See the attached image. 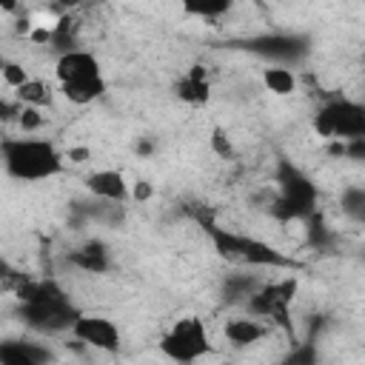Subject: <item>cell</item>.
Listing matches in <instances>:
<instances>
[{
	"instance_id": "8fae6325",
	"label": "cell",
	"mask_w": 365,
	"mask_h": 365,
	"mask_svg": "<svg viewBox=\"0 0 365 365\" xmlns=\"http://www.w3.org/2000/svg\"><path fill=\"white\" fill-rule=\"evenodd\" d=\"M51 86L40 77H31L29 83H23L17 91H11V97L23 106V108H46L51 103Z\"/></svg>"
},
{
	"instance_id": "52a82bcc",
	"label": "cell",
	"mask_w": 365,
	"mask_h": 365,
	"mask_svg": "<svg viewBox=\"0 0 365 365\" xmlns=\"http://www.w3.org/2000/svg\"><path fill=\"white\" fill-rule=\"evenodd\" d=\"M222 334L231 342V348L251 351V348H257L259 342L268 339L271 325L262 322V319H257V317H251V314H242V317H228L225 325H222Z\"/></svg>"
},
{
	"instance_id": "6da1fadb",
	"label": "cell",
	"mask_w": 365,
	"mask_h": 365,
	"mask_svg": "<svg viewBox=\"0 0 365 365\" xmlns=\"http://www.w3.org/2000/svg\"><path fill=\"white\" fill-rule=\"evenodd\" d=\"M3 165L6 174L20 182H40L63 174L66 154L46 137H6L3 140Z\"/></svg>"
},
{
	"instance_id": "9c48e42d",
	"label": "cell",
	"mask_w": 365,
	"mask_h": 365,
	"mask_svg": "<svg viewBox=\"0 0 365 365\" xmlns=\"http://www.w3.org/2000/svg\"><path fill=\"white\" fill-rule=\"evenodd\" d=\"M86 185H88V191H91L97 200L111 202V205L125 202L128 194H131L125 177H123L120 171H114V168H97V171H91V174L86 177Z\"/></svg>"
},
{
	"instance_id": "7a4b0ae2",
	"label": "cell",
	"mask_w": 365,
	"mask_h": 365,
	"mask_svg": "<svg viewBox=\"0 0 365 365\" xmlns=\"http://www.w3.org/2000/svg\"><path fill=\"white\" fill-rule=\"evenodd\" d=\"M54 77L60 94L74 106H88L106 94V77L91 51L74 48L60 54L54 63Z\"/></svg>"
},
{
	"instance_id": "4fadbf2b",
	"label": "cell",
	"mask_w": 365,
	"mask_h": 365,
	"mask_svg": "<svg viewBox=\"0 0 365 365\" xmlns=\"http://www.w3.org/2000/svg\"><path fill=\"white\" fill-rule=\"evenodd\" d=\"M177 91H180V97H182L185 103H191V106L205 103V100H208V80H205V71H202V68L188 71V74L180 80Z\"/></svg>"
},
{
	"instance_id": "ffe728a7",
	"label": "cell",
	"mask_w": 365,
	"mask_h": 365,
	"mask_svg": "<svg viewBox=\"0 0 365 365\" xmlns=\"http://www.w3.org/2000/svg\"><path fill=\"white\" fill-rule=\"evenodd\" d=\"M348 160H356V163H365V140H351L345 143V154Z\"/></svg>"
},
{
	"instance_id": "277c9868",
	"label": "cell",
	"mask_w": 365,
	"mask_h": 365,
	"mask_svg": "<svg viewBox=\"0 0 365 365\" xmlns=\"http://www.w3.org/2000/svg\"><path fill=\"white\" fill-rule=\"evenodd\" d=\"M160 351L165 359L177 365H194L202 356L211 354V336L208 328L200 317H180L163 336H160Z\"/></svg>"
},
{
	"instance_id": "2e32d148",
	"label": "cell",
	"mask_w": 365,
	"mask_h": 365,
	"mask_svg": "<svg viewBox=\"0 0 365 365\" xmlns=\"http://www.w3.org/2000/svg\"><path fill=\"white\" fill-rule=\"evenodd\" d=\"M43 123H46V111L43 108H20V114H17V128L26 137H34L43 128Z\"/></svg>"
},
{
	"instance_id": "8992f818",
	"label": "cell",
	"mask_w": 365,
	"mask_h": 365,
	"mask_svg": "<svg viewBox=\"0 0 365 365\" xmlns=\"http://www.w3.org/2000/svg\"><path fill=\"white\" fill-rule=\"evenodd\" d=\"M248 48L265 60H271V66H288L294 60L302 57L305 46L299 37L294 34H282V31H268V34H257L248 40Z\"/></svg>"
},
{
	"instance_id": "7c38bea8",
	"label": "cell",
	"mask_w": 365,
	"mask_h": 365,
	"mask_svg": "<svg viewBox=\"0 0 365 365\" xmlns=\"http://www.w3.org/2000/svg\"><path fill=\"white\" fill-rule=\"evenodd\" d=\"M262 86L277 97H288L297 91V74L288 66H265L262 68Z\"/></svg>"
},
{
	"instance_id": "e0dca14e",
	"label": "cell",
	"mask_w": 365,
	"mask_h": 365,
	"mask_svg": "<svg viewBox=\"0 0 365 365\" xmlns=\"http://www.w3.org/2000/svg\"><path fill=\"white\" fill-rule=\"evenodd\" d=\"M0 71H3V83H6V88H9V91H17L23 83H29V80H31V77H29V71L23 68V63H14V60H6Z\"/></svg>"
},
{
	"instance_id": "ac0fdd59",
	"label": "cell",
	"mask_w": 365,
	"mask_h": 365,
	"mask_svg": "<svg viewBox=\"0 0 365 365\" xmlns=\"http://www.w3.org/2000/svg\"><path fill=\"white\" fill-rule=\"evenodd\" d=\"M185 11L188 14H197V17H205V20H217V17L228 14L231 6L228 3H188Z\"/></svg>"
},
{
	"instance_id": "7402d4cb",
	"label": "cell",
	"mask_w": 365,
	"mask_h": 365,
	"mask_svg": "<svg viewBox=\"0 0 365 365\" xmlns=\"http://www.w3.org/2000/svg\"><path fill=\"white\" fill-rule=\"evenodd\" d=\"M362 60H365V54H362Z\"/></svg>"
},
{
	"instance_id": "5bb4252c",
	"label": "cell",
	"mask_w": 365,
	"mask_h": 365,
	"mask_svg": "<svg viewBox=\"0 0 365 365\" xmlns=\"http://www.w3.org/2000/svg\"><path fill=\"white\" fill-rule=\"evenodd\" d=\"M277 365H319V351L314 339H297L279 359Z\"/></svg>"
},
{
	"instance_id": "5b68a950",
	"label": "cell",
	"mask_w": 365,
	"mask_h": 365,
	"mask_svg": "<svg viewBox=\"0 0 365 365\" xmlns=\"http://www.w3.org/2000/svg\"><path fill=\"white\" fill-rule=\"evenodd\" d=\"M71 336L80 345H86L91 351H103V354H114L123 342L117 322L108 317H100V314H80V319L71 328Z\"/></svg>"
},
{
	"instance_id": "44dd1931",
	"label": "cell",
	"mask_w": 365,
	"mask_h": 365,
	"mask_svg": "<svg viewBox=\"0 0 365 365\" xmlns=\"http://www.w3.org/2000/svg\"><path fill=\"white\" fill-rule=\"evenodd\" d=\"M131 197H134L137 202H143V200H148V197H151V185H148V182H137V185L131 188Z\"/></svg>"
},
{
	"instance_id": "d6986e66",
	"label": "cell",
	"mask_w": 365,
	"mask_h": 365,
	"mask_svg": "<svg viewBox=\"0 0 365 365\" xmlns=\"http://www.w3.org/2000/svg\"><path fill=\"white\" fill-rule=\"evenodd\" d=\"M211 148L217 151V157L228 160V157L234 154V145H231V140H228V131H222V128H214V131H211Z\"/></svg>"
},
{
	"instance_id": "ba28073f",
	"label": "cell",
	"mask_w": 365,
	"mask_h": 365,
	"mask_svg": "<svg viewBox=\"0 0 365 365\" xmlns=\"http://www.w3.org/2000/svg\"><path fill=\"white\" fill-rule=\"evenodd\" d=\"M54 354L43 339H6L0 345V365H51Z\"/></svg>"
},
{
	"instance_id": "30bf717a",
	"label": "cell",
	"mask_w": 365,
	"mask_h": 365,
	"mask_svg": "<svg viewBox=\"0 0 365 365\" xmlns=\"http://www.w3.org/2000/svg\"><path fill=\"white\" fill-rule=\"evenodd\" d=\"M68 262L83 274H106L108 265H111V257H108V248L94 240V242H86V245L74 248L68 254Z\"/></svg>"
},
{
	"instance_id": "3957f363",
	"label": "cell",
	"mask_w": 365,
	"mask_h": 365,
	"mask_svg": "<svg viewBox=\"0 0 365 365\" xmlns=\"http://www.w3.org/2000/svg\"><path fill=\"white\" fill-rule=\"evenodd\" d=\"M314 131L331 143L365 140V103L348 97L325 100L314 114Z\"/></svg>"
},
{
	"instance_id": "9a60e30c",
	"label": "cell",
	"mask_w": 365,
	"mask_h": 365,
	"mask_svg": "<svg viewBox=\"0 0 365 365\" xmlns=\"http://www.w3.org/2000/svg\"><path fill=\"white\" fill-rule=\"evenodd\" d=\"M339 211L351 222H365V185H348L339 197Z\"/></svg>"
}]
</instances>
